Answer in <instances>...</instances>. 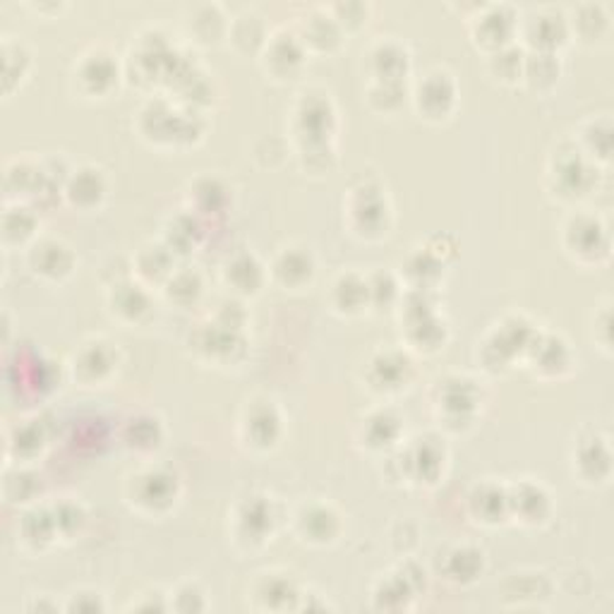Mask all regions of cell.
Returning a JSON list of instances; mask_svg holds the SVG:
<instances>
[{
    "label": "cell",
    "instance_id": "14",
    "mask_svg": "<svg viewBox=\"0 0 614 614\" xmlns=\"http://www.w3.org/2000/svg\"><path fill=\"white\" fill-rule=\"evenodd\" d=\"M293 528H296V536L303 542L325 547L337 542L341 533V516L327 502H310L303 504L293 516Z\"/></svg>",
    "mask_w": 614,
    "mask_h": 614
},
{
    "label": "cell",
    "instance_id": "35",
    "mask_svg": "<svg viewBox=\"0 0 614 614\" xmlns=\"http://www.w3.org/2000/svg\"><path fill=\"white\" fill-rule=\"evenodd\" d=\"M229 39L238 53H262L266 42H270V34H266V26L260 15L243 12V15H238L231 22Z\"/></svg>",
    "mask_w": 614,
    "mask_h": 614
},
{
    "label": "cell",
    "instance_id": "23",
    "mask_svg": "<svg viewBox=\"0 0 614 614\" xmlns=\"http://www.w3.org/2000/svg\"><path fill=\"white\" fill-rule=\"evenodd\" d=\"M106 176L97 166H79L68 173L63 185V195L75 209H95L106 199Z\"/></svg>",
    "mask_w": 614,
    "mask_h": 614
},
{
    "label": "cell",
    "instance_id": "12",
    "mask_svg": "<svg viewBox=\"0 0 614 614\" xmlns=\"http://www.w3.org/2000/svg\"><path fill=\"white\" fill-rule=\"evenodd\" d=\"M73 83L87 99H103L118 83V65L109 51H89L75 65Z\"/></svg>",
    "mask_w": 614,
    "mask_h": 614
},
{
    "label": "cell",
    "instance_id": "1",
    "mask_svg": "<svg viewBox=\"0 0 614 614\" xmlns=\"http://www.w3.org/2000/svg\"><path fill=\"white\" fill-rule=\"evenodd\" d=\"M125 497L132 509L140 514L164 516L178 504L180 480L176 473L150 465V469H142L128 478Z\"/></svg>",
    "mask_w": 614,
    "mask_h": 614
},
{
    "label": "cell",
    "instance_id": "33",
    "mask_svg": "<svg viewBox=\"0 0 614 614\" xmlns=\"http://www.w3.org/2000/svg\"><path fill=\"white\" fill-rule=\"evenodd\" d=\"M123 442L128 449L138 453H152L164 442V427L162 420L152 413H138L125 420Z\"/></svg>",
    "mask_w": 614,
    "mask_h": 614
},
{
    "label": "cell",
    "instance_id": "3",
    "mask_svg": "<svg viewBox=\"0 0 614 614\" xmlns=\"http://www.w3.org/2000/svg\"><path fill=\"white\" fill-rule=\"evenodd\" d=\"M290 130L300 146L331 144V135L337 130V111L327 95H303L293 109Z\"/></svg>",
    "mask_w": 614,
    "mask_h": 614
},
{
    "label": "cell",
    "instance_id": "32",
    "mask_svg": "<svg viewBox=\"0 0 614 614\" xmlns=\"http://www.w3.org/2000/svg\"><path fill=\"white\" fill-rule=\"evenodd\" d=\"M343 30L337 24V20L331 18V12L327 8L315 10L310 18L303 22V30L298 32V39L305 48L313 51H333L341 44Z\"/></svg>",
    "mask_w": 614,
    "mask_h": 614
},
{
    "label": "cell",
    "instance_id": "38",
    "mask_svg": "<svg viewBox=\"0 0 614 614\" xmlns=\"http://www.w3.org/2000/svg\"><path fill=\"white\" fill-rule=\"evenodd\" d=\"M39 231V219L36 213L24 207V205H15V207H8L3 213V240L8 248H15V245H26L30 240H34Z\"/></svg>",
    "mask_w": 614,
    "mask_h": 614
},
{
    "label": "cell",
    "instance_id": "26",
    "mask_svg": "<svg viewBox=\"0 0 614 614\" xmlns=\"http://www.w3.org/2000/svg\"><path fill=\"white\" fill-rule=\"evenodd\" d=\"M329 303L331 310L341 317H355L370 305V288H368V276L360 274H339L333 278L331 290H329Z\"/></svg>",
    "mask_w": 614,
    "mask_h": 614
},
{
    "label": "cell",
    "instance_id": "36",
    "mask_svg": "<svg viewBox=\"0 0 614 614\" xmlns=\"http://www.w3.org/2000/svg\"><path fill=\"white\" fill-rule=\"evenodd\" d=\"M559 58L557 53H538L533 51L530 56L524 58V73H520V79L536 91H547L557 85L559 79Z\"/></svg>",
    "mask_w": 614,
    "mask_h": 614
},
{
    "label": "cell",
    "instance_id": "28",
    "mask_svg": "<svg viewBox=\"0 0 614 614\" xmlns=\"http://www.w3.org/2000/svg\"><path fill=\"white\" fill-rule=\"evenodd\" d=\"M469 509L478 524L497 526L509 516V495H506L504 487L483 483L473 487V492L469 495Z\"/></svg>",
    "mask_w": 614,
    "mask_h": 614
},
{
    "label": "cell",
    "instance_id": "25",
    "mask_svg": "<svg viewBox=\"0 0 614 614\" xmlns=\"http://www.w3.org/2000/svg\"><path fill=\"white\" fill-rule=\"evenodd\" d=\"M266 278H270V274L264 272L262 262L252 255V252H240V255H235L223 266L226 286H229L240 298L257 296Z\"/></svg>",
    "mask_w": 614,
    "mask_h": 614
},
{
    "label": "cell",
    "instance_id": "11",
    "mask_svg": "<svg viewBox=\"0 0 614 614\" xmlns=\"http://www.w3.org/2000/svg\"><path fill=\"white\" fill-rule=\"evenodd\" d=\"M307 61V48L293 32H278L270 36L262 51V65L266 75H272L278 83L298 79Z\"/></svg>",
    "mask_w": 614,
    "mask_h": 614
},
{
    "label": "cell",
    "instance_id": "29",
    "mask_svg": "<svg viewBox=\"0 0 614 614\" xmlns=\"http://www.w3.org/2000/svg\"><path fill=\"white\" fill-rule=\"evenodd\" d=\"M252 595L257 600L260 610H282V607H296L293 600L303 597L298 585L293 583L284 573H260V579L252 585Z\"/></svg>",
    "mask_w": 614,
    "mask_h": 614
},
{
    "label": "cell",
    "instance_id": "2",
    "mask_svg": "<svg viewBox=\"0 0 614 614\" xmlns=\"http://www.w3.org/2000/svg\"><path fill=\"white\" fill-rule=\"evenodd\" d=\"M346 211L353 233L365 240H380L392 229V207L380 185L363 183L353 188Z\"/></svg>",
    "mask_w": 614,
    "mask_h": 614
},
{
    "label": "cell",
    "instance_id": "27",
    "mask_svg": "<svg viewBox=\"0 0 614 614\" xmlns=\"http://www.w3.org/2000/svg\"><path fill=\"white\" fill-rule=\"evenodd\" d=\"M573 473H579L583 483L600 485L610 478V449L600 437L583 439L577 453H573Z\"/></svg>",
    "mask_w": 614,
    "mask_h": 614
},
{
    "label": "cell",
    "instance_id": "30",
    "mask_svg": "<svg viewBox=\"0 0 614 614\" xmlns=\"http://www.w3.org/2000/svg\"><path fill=\"white\" fill-rule=\"evenodd\" d=\"M61 538L56 516L53 509H44V506H32L20 520V540L30 550H46L48 545H53Z\"/></svg>",
    "mask_w": 614,
    "mask_h": 614
},
{
    "label": "cell",
    "instance_id": "9",
    "mask_svg": "<svg viewBox=\"0 0 614 614\" xmlns=\"http://www.w3.org/2000/svg\"><path fill=\"white\" fill-rule=\"evenodd\" d=\"M518 32V18L509 6H483L471 20V34L475 46L495 53L514 44Z\"/></svg>",
    "mask_w": 614,
    "mask_h": 614
},
{
    "label": "cell",
    "instance_id": "39",
    "mask_svg": "<svg viewBox=\"0 0 614 614\" xmlns=\"http://www.w3.org/2000/svg\"><path fill=\"white\" fill-rule=\"evenodd\" d=\"M152 266H156L158 276H162V284L168 282V276L176 272V255L164 245V243H150L140 250V255L135 260V270L140 276V284H150L152 278Z\"/></svg>",
    "mask_w": 614,
    "mask_h": 614
},
{
    "label": "cell",
    "instance_id": "5",
    "mask_svg": "<svg viewBox=\"0 0 614 614\" xmlns=\"http://www.w3.org/2000/svg\"><path fill=\"white\" fill-rule=\"evenodd\" d=\"M480 404L483 398L471 377L451 375L437 382V416L445 425H453V430H461V425H473Z\"/></svg>",
    "mask_w": 614,
    "mask_h": 614
},
{
    "label": "cell",
    "instance_id": "18",
    "mask_svg": "<svg viewBox=\"0 0 614 614\" xmlns=\"http://www.w3.org/2000/svg\"><path fill=\"white\" fill-rule=\"evenodd\" d=\"M109 313L128 327H142L154 317V300L140 282H120L109 290Z\"/></svg>",
    "mask_w": 614,
    "mask_h": 614
},
{
    "label": "cell",
    "instance_id": "41",
    "mask_svg": "<svg viewBox=\"0 0 614 614\" xmlns=\"http://www.w3.org/2000/svg\"><path fill=\"white\" fill-rule=\"evenodd\" d=\"M199 235H202V231H199V221L190 211L168 221L164 233V245L173 252V255H178V252H190L193 248H197Z\"/></svg>",
    "mask_w": 614,
    "mask_h": 614
},
{
    "label": "cell",
    "instance_id": "13",
    "mask_svg": "<svg viewBox=\"0 0 614 614\" xmlns=\"http://www.w3.org/2000/svg\"><path fill=\"white\" fill-rule=\"evenodd\" d=\"M413 375H416V370H413V363L406 353L382 351L370 360L365 382H368V390H372L375 394L392 396L408 390Z\"/></svg>",
    "mask_w": 614,
    "mask_h": 614
},
{
    "label": "cell",
    "instance_id": "8",
    "mask_svg": "<svg viewBox=\"0 0 614 614\" xmlns=\"http://www.w3.org/2000/svg\"><path fill=\"white\" fill-rule=\"evenodd\" d=\"M524 36L526 46L538 53H557L567 44L569 24L562 12L555 8L533 10L530 15L518 20V32Z\"/></svg>",
    "mask_w": 614,
    "mask_h": 614
},
{
    "label": "cell",
    "instance_id": "43",
    "mask_svg": "<svg viewBox=\"0 0 614 614\" xmlns=\"http://www.w3.org/2000/svg\"><path fill=\"white\" fill-rule=\"evenodd\" d=\"M483 552L475 550V547H457V550L449 555L447 579L457 583H471L478 579V573L483 571Z\"/></svg>",
    "mask_w": 614,
    "mask_h": 614
},
{
    "label": "cell",
    "instance_id": "31",
    "mask_svg": "<svg viewBox=\"0 0 614 614\" xmlns=\"http://www.w3.org/2000/svg\"><path fill=\"white\" fill-rule=\"evenodd\" d=\"M398 435H402V420L386 408L372 410L363 420V425H360V442H363L370 451L392 449L396 445Z\"/></svg>",
    "mask_w": 614,
    "mask_h": 614
},
{
    "label": "cell",
    "instance_id": "16",
    "mask_svg": "<svg viewBox=\"0 0 614 614\" xmlns=\"http://www.w3.org/2000/svg\"><path fill=\"white\" fill-rule=\"evenodd\" d=\"M317 264L313 252L307 248L288 245L276 252V257L272 260V266L266 270L272 282L276 286H282L284 290H303L315 282Z\"/></svg>",
    "mask_w": 614,
    "mask_h": 614
},
{
    "label": "cell",
    "instance_id": "19",
    "mask_svg": "<svg viewBox=\"0 0 614 614\" xmlns=\"http://www.w3.org/2000/svg\"><path fill=\"white\" fill-rule=\"evenodd\" d=\"M445 447L435 437H418L402 457V469L416 485H435L445 471Z\"/></svg>",
    "mask_w": 614,
    "mask_h": 614
},
{
    "label": "cell",
    "instance_id": "15",
    "mask_svg": "<svg viewBox=\"0 0 614 614\" xmlns=\"http://www.w3.org/2000/svg\"><path fill=\"white\" fill-rule=\"evenodd\" d=\"M240 437L255 451L276 447L282 437V413L272 402H252L240 418Z\"/></svg>",
    "mask_w": 614,
    "mask_h": 614
},
{
    "label": "cell",
    "instance_id": "20",
    "mask_svg": "<svg viewBox=\"0 0 614 614\" xmlns=\"http://www.w3.org/2000/svg\"><path fill=\"white\" fill-rule=\"evenodd\" d=\"M118 370V351L109 341L95 339L85 343L73 358V375L87 386L109 382Z\"/></svg>",
    "mask_w": 614,
    "mask_h": 614
},
{
    "label": "cell",
    "instance_id": "44",
    "mask_svg": "<svg viewBox=\"0 0 614 614\" xmlns=\"http://www.w3.org/2000/svg\"><path fill=\"white\" fill-rule=\"evenodd\" d=\"M524 58H526L524 53L516 51V46L512 44V46L490 53L487 70L492 77H497L500 83L514 85L520 79V73H524Z\"/></svg>",
    "mask_w": 614,
    "mask_h": 614
},
{
    "label": "cell",
    "instance_id": "42",
    "mask_svg": "<svg viewBox=\"0 0 614 614\" xmlns=\"http://www.w3.org/2000/svg\"><path fill=\"white\" fill-rule=\"evenodd\" d=\"M209 199L213 213H219L229 205V190L219 178H197L190 185V205H195V213H209Z\"/></svg>",
    "mask_w": 614,
    "mask_h": 614
},
{
    "label": "cell",
    "instance_id": "24",
    "mask_svg": "<svg viewBox=\"0 0 614 614\" xmlns=\"http://www.w3.org/2000/svg\"><path fill=\"white\" fill-rule=\"evenodd\" d=\"M530 370L540 377H562L571 368V353L559 337H536L528 349Z\"/></svg>",
    "mask_w": 614,
    "mask_h": 614
},
{
    "label": "cell",
    "instance_id": "21",
    "mask_svg": "<svg viewBox=\"0 0 614 614\" xmlns=\"http://www.w3.org/2000/svg\"><path fill=\"white\" fill-rule=\"evenodd\" d=\"M370 63L375 83H404L410 68V53L394 36H384L372 44L363 56Z\"/></svg>",
    "mask_w": 614,
    "mask_h": 614
},
{
    "label": "cell",
    "instance_id": "17",
    "mask_svg": "<svg viewBox=\"0 0 614 614\" xmlns=\"http://www.w3.org/2000/svg\"><path fill=\"white\" fill-rule=\"evenodd\" d=\"M274 518L270 500L260 495L248 497L233 512V536L235 540H245L250 547H260L272 540Z\"/></svg>",
    "mask_w": 614,
    "mask_h": 614
},
{
    "label": "cell",
    "instance_id": "6",
    "mask_svg": "<svg viewBox=\"0 0 614 614\" xmlns=\"http://www.w3.org/2000/svg\"><path fill=\"white\" fill-rule=\"evenodd\" d=\"M593 173L595 164H591L577 146L569 152H559L550 166L552 195L564 199V202H577L581 197H589L595 183Z\"/></svg>",
    "mask_w": 614,
    "mask_h": 614
},
{
    "label": "cell",
    "instance_id": "4",
    "mask_svg": "<svg viewBox=\"0 0 614 614\" xmlns=\"http://www.w3.org/2000/svg\"><path fill=\"white\" fill-rule=\"evenodd\" d=\"M562 245L579 264H597L610 255V235L605 223L593 213H573L562 229Z\"/></svg>",
    "mask_w": 614,
    "mask_h": 614
},
{
    "label": "cell",
    "instance_id": "40",
    "mask_svg": "<svg viewBox=\"0 0 614 614\" xmlns=\"http://www.w3.org/2000/svg\"><path fill=\"white\" fill-rule=\"evenodd\" d=\"M202 288H205L202 276H199V272L195 270H176L164 284L166 298L180 307L195 305L199 296H202Z\"/></svg>",
    "mask_w": 614,
    "mask_h": 614
},
{
    "label": "cell",
    "instance_id": "34",
    "mask_svg": "<svg viewBox=\"0 0 614 614\" xmlns=\"http://www.w3.org/2000/svg\"><path fill=\"white\" fill-rule=\"evenodd\" d=\"M569 34H577L579 42L595 44L610 34V18L603 6H579L573 18L567 20Z\"/></svg>",
    "mask_w": 614,
    "mask_h": 614
},
{
    "label": "cell",
    "instance_id": "22",
    "mask_svg": "<svg viewBox=\"0 0 614 614\" xmlns=\"http://www.w3.org/2000/svg\"><path fill=\"white\" fill-rule=\"evenodd\" d=\"M506 495H509V516H516V520L526 526L545 524L552 512L547 490L538 483H530V480H520L518 485L506 490Z\"/></svg>",
    "mask_w": 614,
    "mask_h": 614
},
{
    "label": "cell",
    "instance_id": "46",
    "mask_svg": "<svg viewBox=\"0 0 614 614\" xmlns=\"http://www.w3.org/2000/svg\"><path fill=\"white\" fill-rule=\"evenodd\" d=\"M53 516H56L61 538L75 536V533L83 530L85 520H87L85 509L77 502H61L58 506H53Z\"/></svg>",
    "mask_w": 614,
    "mask_h": 614
},
{
    "label": "cell",
    "instance_id": "37",
    "mask_svg": "<svg viewBox=\"0 0 614 614\" xmlns=\"http://www.w3.org/2000/svg\"><path fill=\"white\" fill-rule=\"evenodd\" d=\"M44 447L46 435L39 420H22L8 437V453H15L20 461H32L42 457Z\"/></svg>",
    "mask_w": 614,
    "mask_h": 614
},
{
    "label": "cell",
    "instance_id": "10",
    "mask_svg": "<svg viewBox=\"0 0 614 614\" xmlns=\"http://www.w3.org/2000/svg\"><path fill=\"white\" fill-rule=\"evenodd\" d=\"M26 264L36 278L48 284H61L65 278H70L75 272V252L70 245H65L63 240L56 238H42L34 240L30 252H26Z\"/></svg>",
    "mask_w": 614,
    "mask_h": 614
},
{
    "label": "cell",
    "instance_id": "45",
    "mask_svg": "<svg viewBox=\"0 0 614 614\" xmlns=\"http://www.w3.org/2000/svg\"><path fill=\"white\" fill-rule=\"evenodd\" d=\"M392 97H408L404 83H372L370 85V106L377 113L392 116L402 109L406 99H392Z\"/></svg>",
    "mask_w": 614,
    "mask_h": 614
},
{
    "label": "cell",
    "instance_id": "7",
    "mask_svg": "<svg viewBox=\"0 0 614 614\" xmlns=\"http://www.w3.org/2000/svg\"><path fill=\"white\" fill-rule=\"evenodd\" d=\"M413 103L420 118L432 120V123H442L457 106V83L453 75L437 68L427 73L420 83L413 89Z\"/></svg>",
    "mask_w": 614,
    "mask_h": 614
}]
</instances>
